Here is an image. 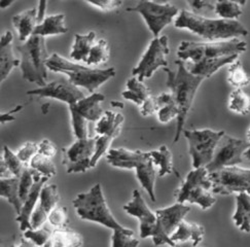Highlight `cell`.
<instances>
[{
  "label": "cell",
  "mask_w": 250,
  "mask_h": 247,
  "mask_svg": "<svg viewBox=\"0 0 250 247\" xmlns=\"http://www.w3.org/2000/svg\"><path fill=\"white\" fill-rule=\"evenodd\" d=\"M72 204L76 215L81 220L98 223L113 231L111 243L113 247H136L139 245L135 232L122 226L112 215L100 184H96L88 193L79 194Z\"/></svg>",
  "instance_id": "obj_1"
},
{
  "label": "cell",
  "mask_w": 250,
  "mask_h": 247,
  "mask_svg": "<svg viewBox=\"0 0 250 247\" xmlns=\"http://www.w3.org/2000/svg\"><path fill=\"white\" fill-rule=\"evenodd\" d=\"M175 65H177L176 71H173L168 67H164L163 70L167 73V87L170 89L179 111L176 119L177 124L174 137V142H177L185 131V124L198 89L205 79L191 73L185 61L177 60L175 61Z\"/></svg>",
  "instance_id": "obj_2"
},
{
  "label": "cell",
  "mask_w": 250,
  "mask_h": 247,
  "mask_svg": "<svg viewBox=\"0 0 250 247\" xmlns=\"http://www.w3.org/2000/svg\"><path fill=\"white\" fill-rule=\"evenodd\" d=\"M174 26L177 29L188 30L210 41H228L248 35L245 26L237 20L209 19L186 9L179 12Z\"/></svg>",
  "instance_id": "obj_3"
},
{
  "label": "cell",
  "mask_w": 250,
  "mask_h": 247,
  "mask_svg": "<svg viewBox=\"0 0 250 247\" xmlns=\"http://www.w3.org/2000/svg\"><path fill=\"white\" fill-rule=\"evenodd\" d=\"M46 67L51 71L66 74L76 87L84 88L91 94L95 93L104 82L115 75V69L113 67L102 69L90 67L88 65L83 66L65 59L57 53L50 56L46 60Z\"/></svg>",
  "instance_id": "obj_4"
},
{
  "label": "cell",
  "mask_w": 250,
  "mask_h": 247,
  "mask_svg": "<svg viewBox=\"0 0 250 247\" xmlns=\"http://www.w3.org/2000/svg\"><path fill=\"white\" fill-rule=\"evenodd\" d=\"M17 50L21 55L20 67L23 79L40 87L45 85L47 80L46 60L50 56L46 51L44 37L32 34L24 43L18 45Z\"/></svg>",
  "instance_id": "obj_5"
},
{
  "label": "cell",
  "mask_w": 250,
  "mask_h": 247,
  "mask_svg": "<svg viewBox=\"0 0 250 247\" xmlns=\"http://www.w3.org/2000/svg\"><path fill=\"white\" fill-rule=\"evenodd\" d=\"M247 50V43L239 39L219 41H182L177 57L182 61L194 63L202 59H214L220 57L239 55Z\"/></svg>",
  "instance_id": "obj_6"
},
{
  "label": "cell",
  "mask_w": 250,
  "mask_h": 247,
  "mask_svg": "<svg viewBox=\"0 0 250 247\" xmlns=\"http://www.w3.org/2000/svg\"><path fill=\"white\" fill-rule=\"evenodd\" d=\"M175 197L179 203L197 204L203 210L212 207L216 203V198L213 195L212 182L206 167L194 168L189 171Z\"/></svg>",
  "instance_id": "obj_7"
},
{
  "label": "cell",
  "mask_w": 250,
  "mask_h": 247,
  "mask_svg": "<svg viewBox=\"0 0 250 247\" xmlns=\"http://www.w3.org/2000/svg\"><path fill=\"white\" fill-rule=\"evenodd\" d=\"M185 137L188 142V150L194 168L206 167L213 159L215 148L225 131L211 129L186 130Z\"/></svg>",
  "instance_id": "obj_8"
},
{
  "label": "cell",
  "mask_w": 250,
  "mask_h": 247,
  "mask_svg": "<svg viewBox=\"0 0 250 247\" xmlns=\"http://www.w3.org/2000/svg\"><path fill=\"white\" fill-rule=\"evenodd\" d=\"M127 11L141 15L155 37H158L179 14L177 7L170 2L160 3L152 0H140L135 6L127 8Z\"/></svg>",
  "instance_id": "obj_9"
},
{
  "label": "cell",
  "mask_w": 250,
  "mask_h": 247,
  "mask_svg": "<svg viewBox=\"0 0 250 247\" xmlns=\"http://www.w3.org/2000/svg\"><path fill=\"white\" fill-rule=\"evenodd\" d=\"M209 177L212 182L213 194H250V169L240 168L237 165L224 167L209 172Z\"/></svg>",
  "instance_id": "obj_10"
},
{
  "label": "cell",
  "mask_w": 250,
  "mask_h": 247,
  "mask_svg": "<svg viewBox=\"0 0 250 247\" xmlns=\"http://www.w3.org/2000/svg\"><path fill=\"white\" fill-rule=\"evenodd\" d=\"M169 40L167 35L158 36L153 39L141 57V60L135 68L132 70V74L139 81L151 78L158 69L168 67Z\"/></svg>",
  "instance_id": "obj_11"
},
{
  "label": "cell",
  "mask_w": 250,
  "mask_h": 247,
  "mask_svg": "<svg viewBox=\"0 0 250 247\" xmlns=\"http://www.w3.org/2000/svg\"><path fill=\"white\" fill-rule=\"evenodd\" d=\"M189 210V206L179 202L167 208L158 209L156 211L158 218L156 232L151 237L155 245L168 244L170 246H175L176 244L172 241L171 235L175 232L177 226L185 220Z\"/></svg>",
  "instance_id": "obj_12"
},
{
  "label": "cell",
  "mask_w": 250,
  "mask_h": 247,
  "mask_svg": "<svg viewBox=\"0 0 250 247\" xmlns=\"http://www.w3.org/2000/svg\"><path fill=\"white\" fill-rule=\"evenodd\" d=\"M249 146L250 142L248 140L235 138L225 133L215 148L212 161L206 166L208 172L241 164L245 151Z\"/></svg>",
  "instance_id": "obj_13"
},
{
  "label": "cell",
  "mask_w": 250,
  "mask_h": 247,
  "mask_svg": "<svg viewBox=\"0 0 250 247\" xmlns=\"http://www.w3.org/2000/svg\"><path fill=\"white\" fill-rule=\"evenodd\" d=\"M96 137L78 139L72 145L63 148L62 164L68 173L85 172L91 169V160L95 153Z\"/></svg>",
  "instance_id": "obj_14"
},
{
  "label": "cell",
  "mask_w": 250,
  "mask_h": 247,
  "mask_svg": "<svg viewBox=\"0 0 250 247\" xmlns=\"http://www.w3.org/2000/svg\"><path fill=\"white\" fill-rule=\"evenodd\" d=\"M27 95L30 96H37L40 98H52L65 102L70 105L75 102L80 101L84 97L83 93L73 84L70 81L67 80H57L50 83H46L43 87L28 91Z\"/></svg>",
  "instance_id": "obj_15"
},
{
  "label": "cell",
  "mask_w": 250,
  "mask_h": 247,
  "mask_svg": "<svg viewBox=\"0 0 250 247\" xmlns=\"http://www.w3.org/2000/svg\"><path fill=\"white\" fill-rule=\"evenodd\" d=\"M124 210L131 216L137 217L140 223V238L146 239L147 237H152L157 227V214L152 212L147 206L146 200L142 198L138 189L133 192L132 200L124 206Z\"/></svg>",
  "instance_id": "obj_16"
},
{
  "label": "cell",
  "mask_w": 250,
  "mask_h": 247,
  "mask_svg": "<svg viewBox=\"0 0 250 247\" xmlns=\"http://www.w3.org/2000/svg\"><path fill=\"white\" fill-rule=\"evenodd\" d=\"M59 200L60 196L56 185H43L40 196V204L35 207L31 215L32 229H38L44 225L49 214L57 206Z\"/></svg>",
  "instance_id": "obj_17"
},
{
  "label": "cell",
  "mask_w": 250,
  "mask_h": 247,
  "mask_svg": "<svg viewBox=\"0 0 250 247\" xmlns=\"http://www.w3.org/2000/svg\"><path fill=\"white\" fill-rule=\"evenodd\" d=\"M50 177L44 176L41 174L40 172H37L35 170L34 173V184L32 185V188L30 193H29L26 201L23 203V208L21 213L18 215L17 217V222L20 224V230L21 231H26L28 229H32L31 226V215L34 211L37 200L40 199L41 192L44 185V184L49 180Z\"/></svg>",
  "instance_id": "obj_18"
},
{
  "label": "cell",
  "mask_w": 250,
  "mask_h": 247,
  "mask_svg": "<svg viewBox=\"0 0 250 247\" xmlns=\"http://www.w3.org/2000/svg\"><path fill=\"white\" fill-rule=\"evenodd\" d=\"M104 99L103 94L92 93L90 96L70 104V115H78L88 122H98L104 113L101 105Z\"/></svg>",
  "instance_id": "obj_19"
},
{
  "label": "cell",
  "mask_w": 250,
  "mask_h": 247,
  "mask_svg": "<svg viewBox=\"0 0 250 247\" xmlns=\"http://www.w3.org/2000/svg\"><path fill=\"white\" fill-rule=\"evenodd\" d=\"M14 35L11 31H6L1 36L0 41V82H3L21 61L16 58L13 51Z\"/></svg>",
  "instance_id": "obj_20"
},
{
  "label": "cell",
  "mask_w": 250,
  "mask_h": 247,
  "mask_svg": "<svg viewBox=\"0 0 250 247\" xmlns=\"http://www.w3.org/2000/svg\"><path fill=\"white\" fill-rule=\"evenodd\" d=\"M148 153L141 150H128L126 148H111L107 153V162L115 168L135 169Z\"/></svg>",
  "instance_id": "obj_21"
},
{
  "label": "cell",
  "mask_w": 250,
  "mask_h": 247,
  "mask_svg": "<svg viewBox=\"0 0 250 247\" xmlns=\"http://www.w3.org/2000/svg\"><path fill=\"white\" fill-rule=\"evenodd\" d=\"M239 58V55H232L220 57V58L214 59H202L200 61L189 63L188 68L191 73H194L203 79H209L218 71L220 68H223L226 65H229L235 60Z\"/></svg>",
  "instance_id": "obj_22"
},
{
  "label": "cell",
  "mask_w": 250,
  "mask_h": 247,
  "mask_svg": "<svg viewBox=\"0 0 250 247\" xmlns=\"http://www.w3.org/2000/svg\"><path fill=\"white\" fill-rule=\"evenodd\" d=\"M156 164L153 162L150 153L144 158L141 162L135 168L136 176L139 180L141 186L146 189L152 202H156V192H155V184H156Z\"/></svg>",
  "instance_id": "obj_23"
},
{
  "label": "cell",
  "mask_w": 250,
  "mask_h": 247,
  "mask_svg": "<svg viewBox=\"0 0 250 247\" xmlns=\"http://www.w3.org/2000/svg\"><path fill=\"white\" fill-rule=\"evenodd\" d=\"M38 9L30 8L13 18V25L19 35V41H26L30 37L38 25Z\"/></svg>",
  "instance_id": "obj_24"
},
{
  "label": "cell",
  "mask_w": 250,
  "mask_h": 247,
  "mask_svg": "<svg viewBox=\"0 0 250 247\" xmlns=\"http://www.w3.org/2000/svg\"><path fill=\"white\" fill-rule=\"evenodd\" d=\"M204 235L205 229L203 226L197 223H188L184 220L179 224L175 232L171 235V239L175 244L191 241L194 246H197L203 240Z\"/></svg>",
  "instance_id": "obj_25"
},
{
  "label": "cell",
  "mask_w": 250,
  "mask_h": 247,
  "mask_svg": "<svg viewBox=\"0 0 250 247\" xmlns=\"http://www.w3.org/2000/svg\"><path fill=\"white\" fill-rule=\"evenodd\" d=\"M125 118L122 113L107 110L96 124L95 131L98 135H110L117 138L123 128Z\"/></svg>",
  "instance_id": "obj_26"
},
{
  "label": "cell",
  "mask_w": 250,
  "mask_h": 247,
  "mask_svg": "<svg viewBox=\"0 0 250 247\" xmlns=\"http://www.w3.org/2000/svg\"><path fill=\"white\" fill-rule=\"evenodd\" d=\"M83 240L80 233L66 227H55L51 239L44 246L51 247H79L83 246Z\"/></svg>",
  "instance_id": "obj_27"
},
{
  "label": "cell",
  "mask_w": 250,
  "mask_h": 247,
  "mask_svg": "<svg viewBox=\"0 0 250 247\" xmlns=\"http://www.w3.org/2000/svg\"><path fill=\"white\" fill-rule=\"evenodd\" d=\"M96 33L91 31L86 34H75L71 47L70 58L76 62L86 63L90 52L95 43Z\"/></svg>",
  "instance_id": "obj_28"
},
{
  "label": "cell",
  "mask_w": 250,
  "mask_h": 247,
  "mask_svg": "<svg viewBox=\"0 0 250 247\" xmlns=\"http://www.w3.org/2000/svg\"><path fill=\"white\" fill-rule=\"evenodd\" d=\"M19 185H20V177L14 176L11 178H1L0 182V196L6 199L19 215L22 211L23 202L19 193Z\"/></svg>",
  "instance_id": "obj_29"
},
{
  "label": "cell",
  "mask_w": 250,
  "mask_h": 247,
  "mask_svg": "<svg viewBox=\"0 0 250 247\" xmlns=\"http://www.w3.org/2000/svg\"><path fill=\"white\" fill-rule=\"evenodd\" d=\"M67 31H68V28L65 25V15L57 14L45 17L43 21L36 26L33 34L46 37L64 34Z\"/></svg>",
  "instance_id": "obj_30"
},
{
  "label": "cell",
  "mask_w": 250,
  "mask_h": 247,
  "mask_svg": "<svg viewBox=\"0 0 250 247\" xmlns=\"http://www.w3.org/2000/svg\"><path fill=\"white\" fill-rule=\"evenodd\" d=\"M233 221L240 231L250 233V194L239 193L237 195V207Z\"/></svg>",
  "instance_id": "obj_31"
},
{
  "label": "cell",
  "mask_w": 250,
  "mask_h": 247,
  "mask_svg": "<svg viewBox=\"0 0 250 247\" xmlns=\"http://www.w3.org/2000/svg\"><path fill=\"white\" fill-rule=\"evenodd\" d=\"M122 96L140 107L151 96V93L143 82L139 81L136 77H133L127 82L126 90L122 93Z\"/></svg>",
  "instance_id": "obj_32"
},
{
  "label": "cell",
  "mask_w": 250,
  "mask_h": 247,
  "mask_svg": "<svg viewBox=\"0 0 250 247\" xmlns=\"http://www.w3.org/2000/svg\"><path fill=\"white\" fill-rule=\"evenodd\" d=\"M227 81L234 89H242L250 84V77L239 59L229 65Z\"/></svg>",
  "instance_id": "obj_33"
},
{
  "label": "cell",
  "mask_w": 250,
  "mask_h": 247,
  "mask_svg": "<svg viewBox=\"0 0 250 247\" xmlns=\"http://www.w3.org/2000/svg\"><path fill=\"white\" fill-rule=\"evenodd\" d=\"M228 107L237 115L246 116L250 112V96L242 89H234L229 96Z\"/></svg>",
  "instance_id": "obj_34"
},
{
  "label": "cell",
  "mask_w": 250,
  "mask_h": 247,
  "mask_svg": "<svg viewBox=\"0 0 250 247\" xmlns=\"http://www.w3.org/2000/svg\"><path fill=\"white\" fill-rule=\"evenodd\" d=\"M153 162L159 166V175L160 177H164L167 174H172L174 172L173 169V157L170 149L166 145H162L159 149L149 151Z\"/></svg>",
  "instance_id": "obj_35"
},
{
  "label": "cell",
  "mask_w": 250,
  "mask_h": 247,
  "mask_svg": "<svg viewBox=\"0 0 250 247\" xmlns=\"http://www.w3.org/2000/svg\"><path fill=\"white\" fill-rule=\"evenodd\" d=\"M110 49L107 41L103 39L95 41L85 64L88 66H98L104 64L108 61Z\"/></svg>",
  "instance_id": "obj_36"
},
{
  "label": "cell",
  "mask_w": 250,
  "mask_h": 247,
  "mask_svg": "<svg viewBox=\"0 0 250 247\" xmlns=\"http://www.w3.org/2000/svg\"><path fill=\"white\" fill-rule=\"evenodd\" d=\"M215 14L226 20H237L242 16V6L232 0H217L214 6Z\"/></svg>",
  "instance_id": "obj_37"
},
{
  "label": "cell",
  "mask_w": 250,
  "mask_h": 247,
  "mask_svg": "<svg viewBox=\"0 0 250 247\" xmlns=\"http://www.w3.org/2000/svg\"><path fill=\"white\" fill-rule=\"evenodd\" d=\"M30 166L41 174L52 177L57 174V168L52 161V158L45 157L41 154H36L30 161Z\"/></svg>",
  "instance_id": "obj_38"
},
{
  "label": "cell",
  "mask_w": 250,
  "mask_h": 247,
  "mask_svg": "<svg viewBox=\"0 0 250 247\" xmlns=\"http://www.w3.org/2000/svg\"><path fill=\"white\" fill-rule=\"evenodd\" d=\"M54 229L49 226L38 227V229H28L24 231V238L35 245L43 246L51 239Z\"/></svg>",
  "instance_id": "obj_39"
},
{
  "label": "cell",
  "mask_w": 250,
  "mask_h": 247,
  "mask_svg": "<svg viewBox=\"0 0 250 247\" xmlns=\"http://www.w3.org/2000/svg\"><path fill=\"white\" fill-rule=\"evenodd\" d=\"M34 173H35L34 169L24 167L22 173L20 175L19 193H20V198L23 203L26 201V199L29 193H30L32 185L34 184Z\"/></svg>",
  "instance_id": "obj_40"
},
{
  "label": "cell",
  "mask_w": 250,
  "mask_h": 247,
  "mask_svg": "<svg viewBox=\"0 0 250 247\" xmlns=\"http://www.w3.org/2000/svg\"><path fill=\"white\" fill-rule=\"evenodd\" d=\"M114 139L113 136L110 135H97L96 136V146H95V153L91 160V168H94L99 162V160L106 154L108 150L112 140Z\"/></svg>",
  "instance_id": "obj_41"
},
{
  "label": "cell",
  "mask_w": 250,
  "mask_h": 247,
  "mask_svg": "<svg viewBox=\"0 0 250 247\" xmlns=\"http://www.w3.org/2000/svg\"><path fill=\"white\" fill-rule=\"evenodd\" d=\"M2 158L5 161V163L7 164L8 168L11 169L13 174L15 176L20 177L22 171L24 169V163L20 160V158L18 157V155H15L13 151L5 145L3 147Z\"/></svg>",
  "instance_id": "obj_42"
},
{
  "label": "cell",
  "mask_w": 250,
  "mask_h": 247,
  "mask_svg": "<svg viewBox=\"0 0 250 247\" xmlns=\"http://www.w3.org/2000/svg\"><path fill=\"white\" fill-rule=\"evenodd\" d=\"M50 224L54 227H66L68 223L67 209L64 206H56L47 217Z\"/></svg>",
  "instance_id": "obj_43"
},
{
  "label": "cell",
  "mask_w": 250,
  "mask_h": 247,
  "mask_svg": "<svg viewBox=\"0 0 250 247\" xmlns=\"http://www.w3.org/2000/svg\"><path fill=\"white\" fill-rule=\"evenodd\" d=\"M178 113L179 111L175 104V101H173L171 103H168V104H165V105L161 106L157 112V116H158V120L161 123L166 124L171 122L172 120L177 119Z\"/></svg>",
  "instance_id": "obj_44"
},
{
  "label": "cell",
  "mask_w": 250,
  "mask_h": 247,
  "mask_svg": "<svg viewBox=\"0 0 250 247\" xmlns=\"http://www.w3.org/2000/svg\"><path fill=\"white\" fill-rule=\"evenodd\" d=\"M86 120L78 115H71V123L74 136L76 139L88 138V128H86Z\"/></svg>",
  "instance_id": "obj_45"
},
{
  "label": "cell",
  "mask_w": 250,
  "mask_h": 247,
  "mask_svg": "<svg viewBox=\"0 0 250 247\" xmlns=\"http://www.w3.org/2000/svg\"><path fill=\"white\" fill-rule=\"evenodd\" d=\"M38 154V144H34V142L28 141L24 144L21 148L18 150V157L20 158L23 163L30 162L31 159Z\"/></svg>",
  "instance_id": "obj_46"
},
{
  "label": "cell",
  "mask_w": 250,
  "mask_h": 247,
  "mask_svg": "<svg viewBox=\"0 0 250 247\" xmlns=\"http://www.w3.org/2000/svg\"><path fill=\"white\" fill-rule=\"evenodd\" d=\"M84 1L104 12L114 11L122 5V0H84Z\"/></svg>",
  "instance_id": "obj_47"
},
{
  "label": "cell",
  "mask_w": 250,
  "mask_h": 247,
  "mask_svg": "<svg viewBox=\"0 0 250 247\" xmlns=\"http://www.w3.org/2000/svg\"><path fill=\"white\" fill-rule=\"evenodd\" d=\"M139 109H140L141 116H143V117H148V116L153 115V113H157L158 112V103H157L156 96H152L151 95V96L139 107Z\"/></svg>",
  "instance_id": "obj_48"
},
{
  "label": "cell",
  "mask_w": 250,
  "mask_h": 247,
  "mask_svg": "<svg viewBox=\"0 0 250 247\" xmlns=\"http://www.w3.org/2000/svg\"><path fill=\"white\" fill-rule=\"evenodd\" d=\"M38 154L49 158H53L57 154V146L49 139H43L42 140L41 144H38Z\"/></svg>",
  "instance_id": "obj_49"
},
{
  "label": "cell",
  "mask_w": 250,
  "mask_h": 247,
  "mask_svg": "<svg viewBox=\"0 0 250 247\" xmlns=\"http://www.w3.org/2000/svg\"><path fill=\"white\" fill-rule=\"evenodd\" d=\"M187 3L193 9V13H200L202 9L206 7H212L208 0H186Z\"/></svg>",
  "instance_id": "obj_50"
},
{
  "label": "cell",
  "mask_w": 250,
  "mask_h": 247,
  "mask_svg": "<svg viewBox=\"0 0 250 247\" xmlns=\"http://www.w3.org/2000/svg\"><path fill=\"white\" fill-rule=\"evenodd\" d=\"M0 173H1V178H11L14 177L15 175L11 171V169L8 168L7 164L5 163V161L1 157V160H0Z\"/></svg>",
  "instance_id": "obj_51"
},
{
  "label": "cell",
  "mask_w": 250,
  "mask_h": 247,
  "mask_svg": "<svg viewBox=\"0 0 250 247\" xmlns=\"http://www.w3.org/2000/svg\"><path fill=\"white\" fill-rule=\"evenodd\" d=\"M23 109V105H20V106H17L15 109L8 111L6 113H2L1 115V123L2 124H5L6 122H11V121H14L15 120V117H13L14 113L20 111Z\"/></svg>",
  "instance_id": "obj_52"
},
{
  "label": "cell",
  "mask_w": 250,
  "mask_h": 247,
  "mask_svg": "<svg viewBox=\"0 0 250 247\" xmlns=\"http://www.w3.org/2000/svg\"><path fill=\"white\" fill-rule=\"evenodd\" d=\"M16 1H17V0H0V7H1L2 9H5Z\"/></svg>",
  "instance_id": "obj_53"
},
{
  "label": "cell",
  "mask_w": 250,
  "mask_h": 247,
  "mask_svg": "<svg viewBox=\"0 0 250 247\" xmlns=\"http://www.w3.org/2000/svg\"><path fill=\"white\" fill-rule=\"evenodd\" d=\"M111 105L114 107H120V108H124V104L122 102L119 101H112L111 102Z\"/></svg>",
  "instance_id": "obj_54"
},
{
  "label": "cell",
  "mask_w": 250,
  "mask_h": 247,
  "mask_svg": "<svg viewBox=\"0 0 250 247\" xmlns=\"http://www.w3.org/2000/svg\"><path fill=\"white\" fill-rule=\"evenodd\" d=\"M232 1H235V2H237L238 4H240L241 6H243V5H245V4H246L247 0H232Z\"/></svg>",
  "instance_id": "obj_55"
},
{
  "label": "cell",
  "mask_w": 250,
  "mask_h": 247,
  "mask_svg": "<svg viewBox=\"0 0 250 247\" xmlns=\"http://www.w3.org/2000/svg\"><path fill=\"white\" fill-rule=\"evenodd\" d=\"M244 157H245L247 160H250V146H249V147H248V149L245 151Z\"/></svg>",
  "instance_id": "obj_56"
},
{
  "label": "cell",
  "mask_w": 250,
  "mask_h": 247,
  "mask_svg": "<svg viewBox=\"0 0 250 247\" xmlns=\"http://www.w3.org/2000/svg\"><path fill=\"white\" fill-rule=\"evenodd\" d=\"M152 1L160 2V3H168V2L171 1V0H152Z\"/></svg>",
  "instance_id": "obj_57"
},
{
  "label": "cell",
  "mask_w": 250,
  "mask_h": 247,
  "mask_svg": "<svg viewBox=\"0 0 250 247\" xmlns=\"http://www.w3.org/2000/svg\"><path fill=\"white\" fill-rule=\"evenodd\" d=\"M246 138H247V140L250 142V127L248 128V130H247V133H246Z\"/></svg>",
  "instance_id": "obj_58"
}]
</instances>
